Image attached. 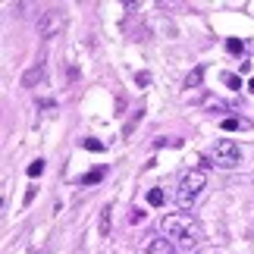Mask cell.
<instances>
[{
    "instance_id": "7c38bea8",
    "label": "cell",
    "mask_w": 254,
    "mask_h": 254,
    "mask_svg": "<svg viewBox=\"0 0 254 254\" xmlns=\"http://www.w3.org/2000/svg\"><path fill=\"white\" fill-rule=\"evenodd\" d=\"M148 204H151V207H160V204H163V191L160 189H151L148 191Z\"/></svg>"
},
{
    "instance_id": "6da1fadb",
    "label": "cell",
    "mask_w": 254,
    "mask_h": 254,
    "mask_svg": "<svg viewBox=\"0 0 254 254\" xmlns=\"http://www.w3.org/2000/svg\"><path fill=\"white\" fill-rule=\"evenodd\" d=\"M160 229H163V236H167V239H176L185 248H194L204 239L201 223L194 220L191 213H167V217L160 220Z\"/></svg>"
},
{
    "instance_id": "2e32d148",
    "label": "cell",
    "mask_w": 254,
    "mask_h": 254,
    "mask_svg": "<svg viewBox=\"0 0 254 254\" xmlns=\"http://www.w3.org/2000/svg\"><path fill=\"white\" fill-rule=\"evenodd\" d=\"M85 151H104V141H97V138H85Z\"/></svg>"
},
{
    "instance_id": "5bb4252c",
    "label": "cell",
    "mask_w": 254,
    "mask_h": 254,
    "mask_svg": "<svg viewBox=\"0 0 254 254\" xmlns=\"http://www.w3.org/2000/svg\"><path fill=\"white\" fill-rule=\"evenodd\" d=\"M226 51L229 54H242V51H245V44H242L239 38H229V41H226Z\"/></svg>"
},
{
    "instance_id": "d6986e66",
    "label": "cell",
    "mask_w": 254,
    "mask_h": 254,
    "mask_svg": "<svg viewBox=\"0 0 254 254\" xmlns=\"http://www.w3.org/2000/svg\"><path fill=\"white\" fill-rule=\"evenodd\" d=\"M213 254H217V251H213Z\"/></svg>"
},
{
    "instance_id": "52a82bcc",
    "label": "cell",
    "mask_w": 254,
    "mask_h": 254,
    "mask_svg": "<svg viewBox=\"0 0 254 254\" xmlns=\"http://www.w3.org/2000/svg\"><path fill=\"white\" fill-rule=\"evenodd\" d=\"M60 25H63V19H60V16H57V13H47V22H44V25H38V28H41V35H54Z\"/></svg>"
},
{
    "instance_id": "4fadbf2b",
    "label": "cell",
    "mask_w": 254,
    "mask_h": 254,
    "mask_svg": "<svg viewBox=\"0 0 254 254\" xmlns=\"http://www.w3.org/2000/svg\"><path fill=\"white\" fill-rule=\"evenodd\" d=\"M223 85H229V88H236V91H239L242 79H239V75H232V72H223Z\"/></svg>"
},
{
    "instance_id": "ba28073f",
    "label": "cell",
    "mask_w": 254,
    "mask_h": 254,
    "mask_svg": "<svg viewBox=\"0 0 254 254\" xmlns=\"http://www.w3.org/2000/svg\"><path fill=\"white\" fill-rule=\"evenodd\" d=\"M104 176H107V167H97V170H91V173H85L79 182H82V185H94V182H101Z\"/></svg>"
},
{
    "instance_id": "30bf717a",
    "label": "cell",
    "mask_w": 254,
    "mask_h": 254,
    "mask_svg": "<svg viewBox=\"0 0 254 254\" xmlns=\"http://www.w3.org/2000/svg\"><path fill=\"white\" fill-rule=\"evenodd\" d=\"M220 126H223V129H226V132H236V129H245L248 123H245V120H236V116H232V120H223Z\"/></svg>"
},
{
    "instance_id": "9a60e30c",
    "label": "cell",
    "mask_w": 254,
    "mask_h": 254,
    "mask_svg": "<svg viewBox=\"0 0 254 254\" xmlns=\"http://www.w3.org/2000/svg\"><path fill=\"white\" fill-rule=\"evenodd\" d=\"M135 85H138V88H148L151 85V72H138V75H135Z\"/></svg>"
},
{
    "instance_id": "5b68a950",
    "label": "cell",
    "mask_w": 254,
    "mask_h": 254,
    "mask_svg": "<svg viewBox=\"0 0 254 254\" xmlns=\"http://www.w3.org/2000/svg\"><path fill=\"white\" fill-rule=\"evenodd\" d=\"M110 213H113V207L107 204V207H101V217H97V232H101L104 239L110 236Z\"/></svg>"
},
{
    "instance_id": "8fae6325",
    "label": "cell",
    "mask_w": 254,
    "mask_h": 254,
    "mask_svg": "<svg viewBox=\"0 0 254 254\" xmlns=\"http://www.w3.org/2000/svg\"><path fill=\"white\" fill-rule=\"evenodd\" d=\"M41 173H44V160H41V157L28 163V176H32V179H38V176H41Z\"/></svg>"
},
{
    "instance_id": "3957f363",
    "label": "cell",
    "mask_w": 254,
    "mask_h": 254,
    "mask_svg": "<svg viewBox=\"0 0 254 254\" xmlns=\"http://www.w3.org/2000/svg\"><path fill=\"white\" fill-rule=\"evenodd\" d=\"M242 163V151H239V144L232 141V138H220L217 141V148H213V167H220V170H232V167H239Z\"/></svg>"
},
{
    "instance_id": "7a4b0ae2",
    "label": "cell",
    "mask_w": 254,
    "mask_h": 254,
    "mask_svg": "<svg viewBox=\"0 0 254 254\" xmlns=\"http://www.w3.org/2000/svg\"><path fill=\"white\" fill-rule=\"evenodd\" d=\"M204 189H207V173H204V170L185 173L182 182H179V191H176V201H179V207H191Z\"/></svg>"
},
{
    "instance_id": "9c48e42d",
    "label": "cell",
    "mask_w": 254,
    "mask_h": 254,
    "mask_svg": "<svg viewBox=\"0 0 254 254\" xmlns=\"http://www.w3.org/2000/svg\"><path fill=\"white\" fill-rule=\"evenodd\" d=\"M201 79H204V66H198V69L185 79V88H201Z\"/></svg>"
},
{
    "instance_id": "277c9868",
    "label": "cell",
    "mask_w": 254,
    "mask_h": 254,
    "mask_svg": "<svg viewBox=\"0 0 254 254\" xmlns=\"http://www.w3.org/2000/svg\"><path fill=\"white\" fill-rule=\"evenodd\" d=\"M148 254H176V245L170 239H154L148 245Z\"/></svg>"
},
{
    "instance_id": "8992f818",
    "label": "cell",
    "mask_w": 254,
    "mask_h": 254,
    "mask_svg": "<svg viewBox=\"0 0 254 254\" xmlns=\"http://www.w3.org/2000/svg\"><path fill=\"white\" fill-rule=\"evenodd\" d=\"M41 79H44V69H41V66H32V69L22 75V88H32V85H38Z\"/></svg>"
},
{
    "instance_id": "e0dca14e",
    "label": "cell",
    "mask_w": 254,
    "mask_h": 254,
    "mask_svg": "<svg viewBox=\"0 0 254 254\" xmlns=\"http://www.w3.org/2000/svg\"><path fill=\"white\" fill-rule=\"evenodd\" d=\"M129 220H132V223H141V220H144V210H141V207H135Z\"/></svg>"
},
{
    "instance_id": "ac0fdd59",
    "label": "cell",
    "mask_w": 254,
    "mask_h": 254,
    "mask_svg": "<svg viewBox=\"0 0 254 254\" xmlns=\"http://www.w3.org/2000/svg\"><path fill=\"white\" fill-rule=\"evenodd\" d=\"M248 91H251V94H254V79H251V82H248Z\"/></svg>"
}]
</instances>
